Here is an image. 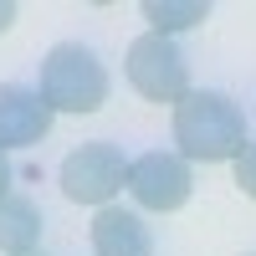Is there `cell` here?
<instances>
[{
  "instance_id": "cell-8",
  "label": "cell",
  "mask_w": 256,
  "mask_h": 256,
  "mask_svg": "<svg viewBox=\"0 0 256 256\" xmlns=\"http://www.w3.org/2000/svg\"><path fill=\"white\" fill-rule=\"evenodd\" d=\"M41 241V210L31 195L20 190H0V251L6 256H26Z\"/></svg>"
},
{
  "instance_id": "cell-7",
  "label": "cell",
  "mask_w": 256,
  "mask_h": 256,
  "mask_svg": "<svg viewBox=\"0 0 256 256\" xmlns=\"http://www.w3.org/2000/svg\"><path fill=\"white\" fill-rule=\"evenodd\" d=\"M92 256H154V236L138 210L102 205L92 216Z\"/></svg>"
},
{
  "instance_id": "cell-9",
  "label": "cell",
  "mask_w": 256,
  "mask_h": 256,
  "mask_svg": "<svg viewBox=\"0 0 256 256\" xmlns=\"http://www.w3.org/2000/svg\"><path fill=\"white\" fill-rule=\"evenodd\" d=\"M205 16H210L205 0H144L148 31H154V36H169V41H174L180 31H195Z\"/></svg>"
},
{
  "instance_id": "cell-12",
  "label": "cell",
  "mask_w": 256,
  "mask_h": 256,
  "mask_svg": "<svg viewBox=\"0 0 256 256\" xmlns=\"http://www.w3.org/2000/svg\"><path fill=\"white\" fill-rule=\"evenodd\" d=\"M0 190H10V164H6V154H0Z\"/></svg>"
},
{
  "instance_id": "cell-5",
  "label": "cell",
  "mask_w": 256,
  "mask_h": 256,
  "mask_svg": "<svg viewBox=\"0 0 256 256\" xmlns=\"http://www.w3.org/2000/svg\"><path fill=\"white\" fill-rule=\"evenodd\" d=\"M190 164L169 148H154V154H138L128 164V195H134L144 210H180L190 200Z\"/></svg>"
},
{
  "instance_id": "cell-6",
  "label": "cell",
  "mask_w": 256,
  "mask_h": 256,
  "mask_svg": "<svg viewBox=\"0 0 256 256\" xmlns=\"http://www.w3.org/2000/svg\"><path fill=\"white\" fill-rule=\"evenodd\" d=\"M52 108H46V98H41L36 88H20V82H6L0 88V154L6 148H31L46 138V128H52Z\"/></svg>"
},
{
  "instance_id": "cell-4",
  "label": "cell",
  "mask_w": 256,
  "mask_h": 256,
  "mask_svg": "<svg viewBox=\"0 0 256 256\" xmlns=\"http://www.w3.org/2000/svg\"><path fill=\"white\" fill-rule=\"evenodd\" d=\"M128 184V159L113 144H82L62 159V195L77 205H113V195Z\"/></svg>"
},
{
  "instance_id": "cell-2",
  "label": "cell",
  "mask_w": 256,
  "mask_h": 256,
  "mask_svg": "<svg viewBox=\"0 0 256 256\" xmlns=\"http://www.w3.org/2000/svg\"><path fill=\"white\" fill-rule=\"evenodd\" d=\"M41 98H46L52 113H98L108 102V67L98 62L92 46L82 41H56V46L41 56Z\"/></svg>"
},
{
  "instance_id": "cell-11",
  "label": "cell",
  "mask_w": 256,
  "mask_h": 256,
  "mask_svg": "<svg viewBox=\"0 0 256 256\" xmlns=\"http://www.w3.org/2000/svg\"><path fill=\"white\" fill-rule=\"evenodd\" d=\"M10 26H16V6H0V36H6Z\"/></svg>"
},
{
  "instance_id": "cell-1",
  "label": "cell",
  "mask_w": 256,
  "mask_h": 256,
  "mask_svg": "<svg viewBox=\"0 0 256 256\" xmlns=\"http://www.w3.org/2000/svg\"><path fill=\"white\" fill-rule=\"evenodd\" d=\"M246 118L226 92L190 88L174 102V154L184 164H226L246 148Z\"/></svg>"
},
{
  "instance_id": "cell-13",
  "label": "cell",
  "mask_w": 256,
  "mask_h": 256,
  "mask_svg": "<svg viewBox=\"0 0 256 256\" xmlns=\"http://www.w3.org/2000/svg\"><path fill=\"white\" fill-rule=\"evenodd\" d=\"M26 256H46V251H26Z\"/></svg>"
},
{
  "instance_id": "cell-3",
  "label": "cell",
  "mask_w": 256,
  "mask_h": 256,
  "mask_svg": "<svg viewBox=\"0 0 256 256\" xmlns=\"http://www.w3.org/2000/svg\"><path fill=\"white\" fill-rule=\"evenodd\" d=\"M128 82L134 92L148 102H180L190 92V62L169 36L144 31L134 46H128Z\"/></svg>"
},
{
  "instance_id": "cell-10",
  "label": "cell",
  "mask_w": 256,
  "mask_h": 256,
  "mask_svg": "<svg viewBox=\"0 0 256 256\" xmlns=\"http://www.w3.org/2000/svg\"><path fill=\"white\" fill-rule=\"evenodd\" d=\"M230 164H236V184H241V195H251V200H256V144H246Z\"/></svg>"
}]
</instances>
